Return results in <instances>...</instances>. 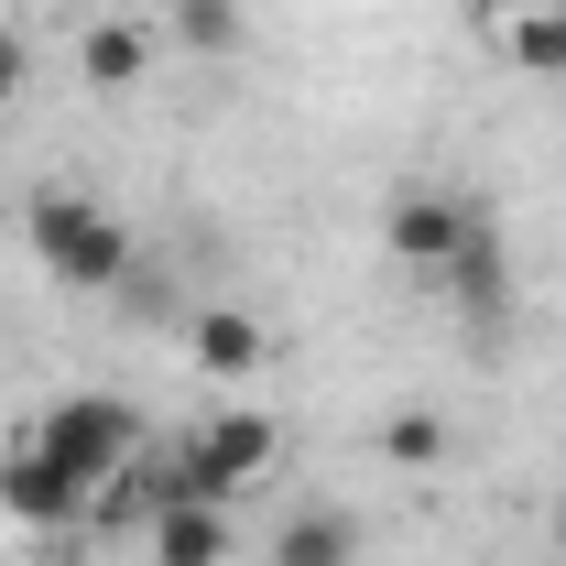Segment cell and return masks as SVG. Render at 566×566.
Here are the masks:
<instances>
[{"instance_id":"1","label":"cell","mask_w":566,"mask_h":566,"mask_svg":"<svg viewBox=\"0 0 566 566\" xmlns=\"http://www.w3.org/2000/svg\"><path fill=\"white\" fill-rule=\"evenodd\" d=\"M22 251L44 262V283H66V294H120L132 283V229L109 197H87V186H22Z\"/></svg>"},{"instance_id":"2","label":"cell","mask_w":566,"mask_h":566,"mask_svg":"<svg viewBox=\"0 0 566 566\" xmlns=\"http://www.w3.org/2000/svg\"><path fill=\"white\" fill-rule=\"evenodd\" d=\"M273 458H283V424L262 415V403H218L208 424H186V436H175L164 491H186V501H240L251 480H273Z\"/></svg>"},{"instance_id":"3","label":"cell","mask_w":566,"mask_h":566,"mask_svg":"<svg viewBox=\"0 0 566 566\" xmlns=\"http://www.w3.org/2000/svg\"><path fill=\"white\" fill-rule=\"evenodd\" d=\"M491 240V208L469 197V186H392V208H381V251L403 262L415 283H447L458 273V251H480Z\"/></svg>"},{"instance_id":"4","label":"cell","mask_w":566,"mask_h":566,"mask_svg":"<svg viewBox=\"0 0 566 566\" xmlns=\"http://www.w3.org/2000/svg\"><path fill=\"white\" fill-rule=\"evenodd\" d=\"M33 447L66 458L87 491H109V480H132V469H142V415L120 403V392H55V403L33 415Z\"/></svg>"},{"instance_id":"5","label":"cell","mask_w":566,"mask_h":566,"mask_svg":"<svg viewBox=\"0 0 566 566\" xmlns=\"http://www.w3.org/2000/svg\"><path fill=\"white\" fill-rule=\"evenodd\" d=\"M0 512H11L22 534H66V523L98 512V491L76 480L66 458H44V447H33V424H11V436H0Z\"/></svg>"},{"instance_id":"6","label":"cell","mask_w":566,"mask_h":566,"mask_svg":"<svg viewBox=\"0 0 566 566\" xmlns=\"http://www.w3.org/2000/svg\"><path fill=\"white\" fill-rule=\"evenodd\" d=\"M229 556H240L229 501H186V491L153 501V566H229Z\"/></svg>"},{"instance_id":"7","label":"cell","mask_w":566,"mask_h":566,"mask_svg":"<svg viewBox=\"0 0 566 566\" xmlns=\"http://www.w3.org/2000/svg\"><path fill=\"white\" fill-rule=\"evenodd\" d=\"M186 349H197L208 381H251V370L273 359V327H262L251 305H197V316H186Z\"/></svg>"},{"instance_id":"8","label":"cell","mask_w":566,"mask_h":566,"mask_svg":"<svg viewBox=\"0 0 566 566\" xmlns=\"http://www.w3.org/2000/svg\"><path fill=\"white\" fill-rule=\"evenodd\" d=\"M262 566H359V512H338V501L283 512L273 534H262Z\"/></svg>"},{"instance_id":"9","label":"cell","mask_w":566,"mask_h":566,"mask_svg":"<svg viewBox=\"0 0 566 566\" xmlns=\"http://www.w3.org/2000/svg\"><path fill=\"white\" fill-rule=\"evenodd\" d=\"M370 458H381V469H403V480H424V469H447V458H458V424L436 415V403H403V415H381Z\"/></svg>"},{"instance_id":"10","label":"cell","mask_w":566,"mask_h":566,"mask_svg":"<svg viewBox=\"0 0 566 566\" xmlns=\"http://www.w3.org/2000/svg\"><path fill=\"white\" fill-rule=\"evenodd\" d=\"M142 66H153V33L120 22V11L76 33V76H87V87H109V98H120V87H142Z\"/></svg>"},{"instance_id":"11","label":"cell","mask_w":566,"mask_h":566,"mask_svg":"<svg viewBox=\"0 0 566 566\" xmlns=\"http://www.w3.org/2000/svg\"><path fill=\"white\" fill-rule=\"evenodd\" d=\"M501 55L523 76H566V0H534V11H512L501 22Z\"/></svg>"},{"instance_id":"12","label":"cell","mask_w":566,"mask_h":566,"mask_svg":"<svg viewBox=\"0 0 566 566\" xmlns=\"http://www.w3.org/2000/svg\"><path fill=\"white\" fill-rule=\"evenodd\" d=\"M164 33H175L186 55H240L251 11H240V0H164Z\"/></svg>"},{"instance_id":"13","label":"cell","mask_w":566,"mask_h":566,"mask_svg":"<svg viewBox=\"0 0 566 566\" xmlns=\"http://www.w3.org/2000/svg\"><path fill=\"white\" fill-rule=\"evenodd\" d=\"M436 294H458V305H480V316H501V229L480 240V251H458V273L436 283Z\"/></svg>"},{"instance_id":"14","label":"cell","mask_w":566,"mask_h":566,"mask_svg":"<svg viewBox=\"0 0 566 566\" xmlns=\"http://www.w3.org/2000/svg\"><path fill=\"white\" fill-rule=\"evenodd\" d=\"M22 87H33V33H22V22H0V109H11Z\"/></svg>"},{"instance_id":"15","label":"cell","mask_w":566,"mask_h":566,"mask_svg":"<svg viewBox=\"0 0 566 566\" xmlns=\"http://www.w3.org/2000/svg\"><path fill=\"white\" fill-rule=\"evenodd\" d=\"M556 556H566V501H556Z\"/></svg>"}]
</instances>
